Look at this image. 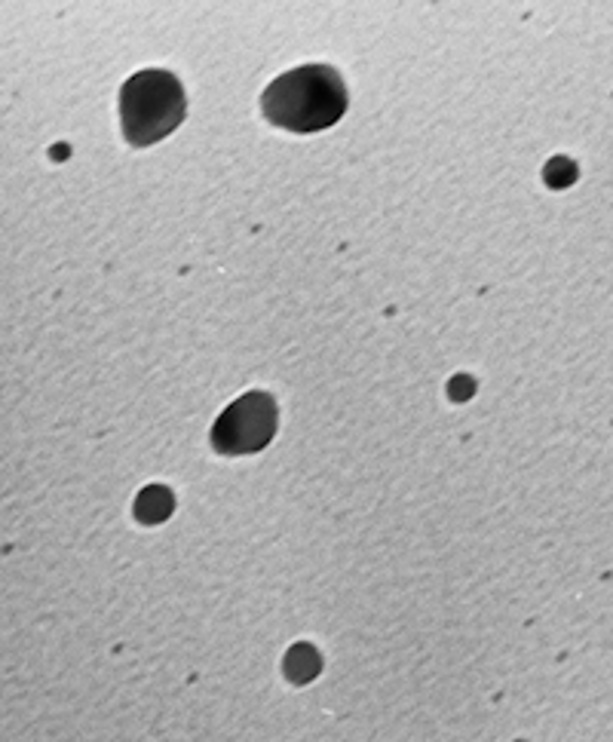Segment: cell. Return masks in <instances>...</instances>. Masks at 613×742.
I'll list each match as a JSON object with an SVG mask.
<instances>
[{
  "label": "cell",
  "mask_w": 613,
  "mask_h": 742,
  "mask_svg": "<svg viewBox=\"0 0 613 742\" xmlns=\"http://www.w3.org/2000/svg\"><path fill=\"white\" fill-rule=\"evenodd\" d=\"M264 117L289 132H319L347 111V89L329 65H304L277 77L261 95Z\"/></svg>",
  "instance_id": "obj_1"
},
{
  "label": "cell",
  "mask_w": 613,
  "mask_h": 742,
  "mask_svg": "<svg viewBox=\"0 0 613 742\" xmlns=\"http://www.w3.org/2000/svg\"><path fill=\"white\" fill-rule=\"evenodd\" d=\"M184 111L188 99L176 74L139 72L120 92L123 136L139 148L159 142L181 126Z\"/></svg>",
  "instance_id": "obj_2"
},
{
  "label": "cell",
  "mask_w": 613,
  "mask_h": 742,
  "mask_svg": "<svg viewBox=\"0 0 613 742\" xmlns=\"http://www.w3.org/2000/svg\"><path fill=\"white\" fill-rule=\"evenodd\" d=\"M277 433V402L267 393H245L212 426V445L221 455H255Z\"/></svg>",
  "instance_id": "obj_3"
},
{
  "label": "cell",
  "mask_w": 613,
  "mask_h": 742,
  "mask_svg": "<svg viewBox=\"0 0 613 742\" xmlns=\"http://www.w3.org/2000/svg\"><path fill=\"white\" fill-rule=\"evenodd\" d=\"M316 656L310 648H295L292 654H289V663H285V671L292 675V681H310L316 675Z\"/></svg>",
  "instance_id": "obj_4"
}]
</instances>
